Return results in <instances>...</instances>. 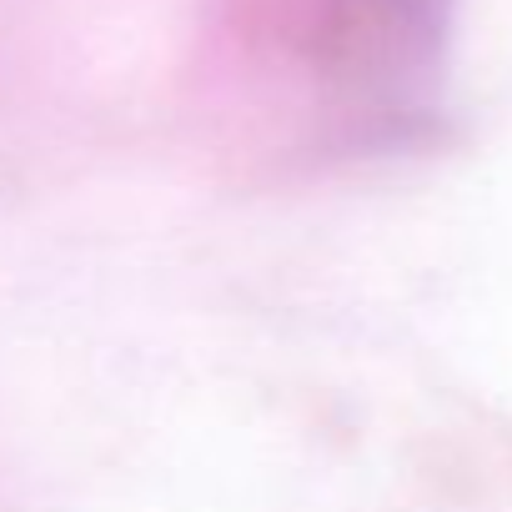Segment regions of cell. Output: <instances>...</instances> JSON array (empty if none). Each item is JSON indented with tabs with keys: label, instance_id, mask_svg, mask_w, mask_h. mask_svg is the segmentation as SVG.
<instances>
[{
	"label": "cell",
	"instance_id": "1",
	"mask_svg": "<svg viewBox=\"0 0 512 512\" xmlns=\"http://www.w3.org/2000/svg\"><path fill=\"white\" fill-rule=\"evenodd\" d=\"M457 0H312L307 56L372 131L402 136L437 111Z\"/></svg>",
	"mask_w": 512,
	"mask_h": 512
}]
</instances>
